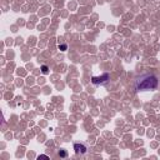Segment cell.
Here are the masks:
<instances>
[{
    "label": "cell",
    "mask_w": 160,
    "mask_h": 160,
    "mask_svg": "<svg viewBox=\"0 0 160 160\" xmlns=\"http://www.w3.org/2000/svg\"><path fill=\"white\" fill-rule=\"evenodd\" d=\"M158 86V79L154 75H144L138 79L136 81V90L144 92V90H154Z\"/></svg>",
    "instance_id": "6da1fadb"
},
{
    "label": "cell",
    "mask_w": 160,
    "mask_h": 160,
    "mask_svg": "<svg viewBox=\"0 0 160 160\" xmlns=\"http://www.w3.org/2000/svg\"><path fill=\"white\" fill-rule=\"evenodd\" d=\"M109 80V74H104L103 76H93L92 78V83L94 84V85H100V84H104V83H106Z\"/></svg>",
    "instance_id": "7a4b0ae2"
},
{
    "label": "cell",
    "mask_w": 160,
    "mask_h": 160,
    "mask_svg": "<svg viewBox=\"0 0 160 160\" xmlns=\"http://www.w3.org/2000/svg\"><path fill=\"white\" fill-rule=\"evenodd\" d=\"M74 150H75V153L79 155H83V154H85L86 153V146L85 145H83V144H74Z\"/></svg>",
    "instance_id": "3957f363"
},
{
    "label": "cell",
    "mask_w": 160,
    "mask_h": 160,
    "mask_svg": "<svg viewBox=\"0 0 160 160\" xmlns=\"http://www.w3.org/2000/svg\"><path fill=\"white\" fill-rule=\"evenodd\" d=\"M41 73H43V74H48V73H49V69H48L46 65H43V66H41Z\"/></svg>",
    "instance_id": "277c9868"
},
{
    "label": "cell",
    "mask_w": 160,
    "mask_h": 160,
    "mask_svg": "<svg viewBox=\"0 0 160 160\" xmlns=\"http://www.w3.org/2000/svg\"><path fill=\"white\" fill-rule=\"evenodd\" d=\"M59 49L63 50V51H65V50L68 49V45H66V44H64V45H59Z\"/></svg>",
    "instance_id": "5b68a950"
},
{
    "label": "cell",
    "mask_w": 160,
    "mask_h": 160,
    "mask_svg": "<svg viewBox=\"0 0 160 160\" xmlns=\"http://www.w3.org/2000/svg\"><path fill=\"white\" fill-rule=\"evenodd\" d=\"M59 155H60V156H66V151H65V150H60V151H59Z\"/></svg>",
    "instance_id": "8992f818"
},
{
    "label": "cell",
    "mask_w": 160,
    "mask_h": 160,
    "mask_svg": "<svg viewBox=\"0 0 160 160\" xmlns=\"http://www.w3.org/2000/svg\"><path fill=\"white\" fill-rule=\"evenodd\" d=\"M39 158H44V159H48V156H46V155H40Z\"/></svg>",
    "instance_id": "52a82bcc"
}]
</instances>
